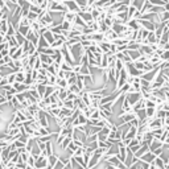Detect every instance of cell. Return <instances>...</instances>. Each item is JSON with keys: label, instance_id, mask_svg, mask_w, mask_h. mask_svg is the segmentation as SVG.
I'll return each mask as SVG.
<instances>
[{"label": "cell", "instance_id": "obj_1", "mask_svg": "<svg viewBox=\"0 0 169 169\" xmlns=\"http://www.w3.org/2000/svg\"><path fill=\"white\" fill-rule=\"evenodd\" d=\"M49 166V163H48V157L45 156H38L36 159V165H35V169H48Z\"/></svg>", "mask_w": 169, "mask_h": 169}, {"label": "cell", "instance_id": "obj_2", "mask_svg": "<svg viewBox=\"0 0 169 169\" xmlns=\"http://www.w3.org/2000/svg\"><path fill=\"white\" fill-rule=\"evenodd\" d=\"M103 160V156H99V155H95L93 153V156H91L90 161H89V165H87V169H95L98 165L100 164V161Z\"/></svg>", "mask_w": 169, "mask_h": 169}, {"label": "cell", "instance_id": "obj_3", "mask_svg": "<svg viewBox=\"0 0 169 169\" xmlns=\"http://www.w3.org/2000/svg\"><path fill=\"white\" fill-rule=\"evenodd\" d=\"M125 97L128 99L129 104H131V106H135V104L141 99V93H132V94H127Z\"/></svg>", "mask_w": 169, "mask_h": 169}, {"label": "cell", "instance_id": "obj_4", "mask_svg": "<svg viewBox=\"0 0 169 169\" xmlns=\"http://www.w3.org/2000/svg\"><path fill=\"white\" fill-rule=\"evenodd\" d=\"M104 163L106 164H110V165H114L115 168H118L119 166V164L122 163L119 159H118V156H108V157H104Z\"/></svg>", "mask_w": 169, "mask_h": 169}, {"label": "cell", "instance_id": "obj_5", "mask_svg": "<svg viewBox=\"0 0 169 169\" xmlns=\"http://www.w3.org/2000/svg\"><path fill=\"white\" fill-rule=\"evenodd\" d=\"M155 160H156V156L153 155V152H148V153H145L144 156L140 159V161H143V163H147L149 164V165H152V164L155 163Z\"/></svg>", "mask_w": 169, "mask_h": 169}, {"label": "cell", "instance_id": "obj_6", "mask_svg": "<svg viewBox=\"0 0 169 169\" xmlns=\"http://www.w3.org/2000/svg\"><path fill=\"white\" fill-rule=\"evenodd\" d=\"M148 152H151V151H149V147H148L147 144H144V143H143V144H141V147H140V149H139L138 152H136V153L134 155V156L136 157V159H139V160H140L141 157L144 156L145 153H148Z\"/></svg>", "mask_w": 169, "mask_h": 169}, {"label": "cell", "instance_id": "obj_7", "mask_svg": "<svg viewBox=\"0 0 169 169\" xmlns=\"http://www.w3.org/2000/svg\"><path fill=\"white\" fill-rule=\"evenodd\" d=\"M139 7L138 5H129L128 10H127V15H128V21L129 20H134L135 16H136V13L139 12Z\"/></svg>", "mask_w": 169, "mask_h": 169}, {"label": "cell", "instance_id": "obj_8", "mask_svg": "<svg viewBox=\"0 0 169 169\" xmlns=\"http://www.w3.org/2000/svg\"><path fill=\"white\" fill-rule=\"evenodd\" d=\"M75 17H77V13H75V12H72V11H67V12H65V13L62 15L63 21H69V22H72V24H74Z\"/></svg>", "mask_w": 169, "mask_h": 169}, {"label": "cell", "instance_id": "obj_9", "mask_svg": "<svg viewBox=\"0 0 169 169\" xmlns=\"http://www.w3.org/2000/svg\"><path fill=\"white\" fill-rule=\"evenodd\" d=\"M25 78H27V73H25L24 70L16 73V82H17V83H24Z\"/></svg>", "mask_w": 169, "mask_h": 169}, {"label": "cell", "instance_id": "obj_10", "mask_svg": "<svg viewBox=\"0 0 169 169\" xmlns=\"http://www.w3.org/2000/svg\"><path fill=\"white\" fill-rule=\"evenodd\" d=\"M153 165L156 166L157 169H165V160H164L163 157H156Z\"/></svg>", "mask_w": 169, "mask_h": 169}, {"label": "cell", "instance_id": "obj_11", "mask_svg": "<svg viewBox=\"0 0 169 169\" xmlns=\"http://www.w3.org/2000/svg\"><path fill=\"white\" fill-rule=\"evenodd\" d=\"M161 147H164V144L161 143L160 140H153L152 141V144L149 145V151L151 152H155L156 149H159V148H161Z\"/></svg>", "mask_w": 169, "mask_h": 169}, {"label": "cell", "instance_id": "obj_12", "mask_svg": "<svg viewBox=\"0 0 169 169\" xmlns=\"http://www.w3.org/2000/svg\"><path fill=\"white\" fill-rule=\"evenodd\" d=\"M118 159H119L122 163H124L125 159H127V148H120V147H119V153H118Z\"/></svg>", "mask_w": 169, "mask_h": 169}, {"label": "cell", "instance_id": "obj_13", "mask_svg": "<svg viewBox=\"0 0 169 169\" xmlns=\"http://www.w3.org/2000/svg\"><path fill=\"white\" fill-rule=\"evenodd\" d=\"M42 37H44L45 40H46L48 42H49V45H50V44H53V42H54V35H53V33H52L50 31H46V32H45L44 35H42Z\"/></svg>", "mask_w": 169, "mask_h": 169}, {"label": "cell", "instance_id": "obj_14", "mask_svg": "<svg viewBox=\"0 0 169 169\" xmlns=\"http://www.w3.org/2000/svg\"><path fill=\"white\" fill-rule=\"evenodd\" d=\"M7 44H8V48H10V49H11V48H19V42H17V40H16L15 36L8 38Z\"/></svg>", "mask_w": 169, "mask_h": 169}, {"label": "cell", "instance_id": "obj_15", "mask_svg": "<svg viewBox=\"0 0 169 169\" xmlns=\"http://www.w3.org/2000/svg\"><path fill=\"white\" fill-rule=\"evenodd\" d=\"M74 24L81 27V28H86V27H87V24L83 21V19H82L79 15H77V17H75V20H74Z\"/></svg>", "mask_w": 169, "mask_h": 169}, {"label": "cell", "instance_id": "obj_16", "mask_svg": "<svg viewBox=\"0 0 169 169\" xmlns=\"http://www.w3.org/2000/svg\"><path fill=\"white\" fill-rule=\"evenodd\" d=\"M127 49L128 50H140V44L136 42V41H129V44L127 45Z\"/></svg>", "mask_w": 169, "mask_h": 169}, {"label": "cell", "instance_id": "obj_17", "mask_svg": "<svg viewBox=\"0 0 169 169\" xmlns=\"http://www.w3.org/2000/svg\"><path fill=\"white\" fill-rule=\"evenodd\" d=\"M17 32H19L21 36H24V37H27V35H28L29 32H31V27H24V25H21L19 29H17Z\"/></svg>", "mask_w": 169, "mask_h": 169}, {"label": "cell", "instance_id": "obj_18", "mask_svg": "<svg viewBox=\"0 0 169 169\" xmlns=\"http://www.w3.org/2000/svg\"><path fill=\"white\" fill-rule=\"evenodd\" d=\"M5 78H7V81H8V84H13L16 82V72H12V73H10V74H7Z\"/></svg>", "mask_w": 169, "mask_h": 169}, {"label": "cell", "instance_id": "obj_19", "mask_svg": "<svg viewBox=\"0 0 169 169\" xmlns=\"http://www.w3.org/2000/svg\"><path fill=\"white\" fill-rule=\"evenodd\" d=\"M49 42H48L46 40H45L42 36H40V44H38V49H46V48H49Z\"/></svg>", "mask_w": 169, "mask_h": 169}, {"label": "cell", "instance_id": "obj_20", "mask_svg": "<svg viewBox=\"0 0 169 169\" xmlns=\"http://www.w3.org/2000/svg\"><path fill=\"white\" fill-rule=\"evenodd\" d=\"M13 147H15V149H22V148H27V144L25 143H22V141L20 140H16L15 143H13Z\"/></svg>", "mask_w": 169, "mask_h": 169}, {"label": "cell", "instance_id": "obj_21", "mask_svg": "<svg viewBox=\"0 0 169 169\" xmlns=\"http://www.w3.org/2000/svg\"><path fill=\"white\" fill-rule=\"evenodd\" d=\"M45 91H46V86H45V84H38L37 86V93L40 94L41 98H44Z\"/></svg>", "mask_w": 169, "mask_h": 169}, {"label": "cell", "instance_id": "obj_22", "mask_svg": "<svg viewBox=\"0 0 169 169\" xmlns=\"http://www.w3.org/2000/svg\"><path fill=\"white\" fill-rule=\"evenodd\" d=\"M27 165L35 169V165H36V157L31 155V156H29V159H28V161H27Z\"/></svg>", "mask_w": 169, "mask_h": 169}, {"label": "cell", "instance_id": "obj_23", "mask_svg": "<svg viewBox=\"0 0 169 169\" xmlns=\"http://www.w3.org/2000/svg\"><path fill=\"white\" fill-rule=\"evenodd\" d=\"M160 58H161L163 62H169V50H164L161 56H160Z\"/></svg>", "mask_w": 169, "mask_h": 169}, {"label": "cell", "instance_id": "obj_24", "mask_svg": "<svg viewBox=\"0 0 169 169\" xmlns=\"http://www.w3.org/2000/svg\"><path fill=\"white\" fill-rule=\"evenodd\" d=\"M145 108H156V104H155V102L148 99V100H145Z\"/></svg>", "mask_w": 169, "mask_h": 169}, {"label": "cell", "instance_id": "obj_25", "mask_svg": "<svg viewBox=\"0 0 169 169\" xmlns=\"http://www.w3.org/2000/svg\"><path fill=\"white\" fill-rule=\"evenodd\" d=\"M77 149H78V147L75 145L74 141H72V143H70V145H69V148H67V151H69V152H72V153H74Z\"/></svg>", "mask_w": 169, "mask_h": 169}, {"label": "cell", "instance_id": "obj_26", "mask_svg": "<svg viewBox=\"0 0 169 169\" xmlns=\"http://www.w3.org/2000/svg\"><path fill=\"white\" fill-rule=\"evenodd\" d=\"M140 147H141V145H135V147H131V148H128V149L129 151H131V152H132V153H136V152H138V151L139 149H140Z\"/></svg>", "mask_w": 169, "mask_h": 169}, {"label": "cell", "instance_id": "obj_27", "mask_svg": "<svg viewBox=\"0 0 169 169\" xmlns=\"http://www.w3.org/2000/svg\"><path fill=\"white\" fill-rule=\"evenodd\" d=\"M118 169H128V168L125 166V164H124V163H120V164H119V166H118Z\"/></svg>", "mask_w": 169, "mask_h": 169}, {"label": "cell", "instance_id": "obj_28", "mask_svg": "<svg viewBox=\"0 0 169 169\" xmlns=\"http://www.w3.org/2000/svg\"><path fill=\"white\" fill-rule=\"evenodd\" d=\"M164 11H165V12H169V3H166L165 5H164Z\"/></svg>", "mask_w": 169, "mask_h": 169}, {"label": "cell", "instance_id": "obj_29", "mask_svg": "<svg viewBox=\"0 0 169 169\" xmlns=\"http://www.w3.org/2000/svg\"><path fill=\"white\" fill-rule=\"evenodd\" d=\"M1 153H3V148H0V157H1Z\"/></svg>", "mask_w": 169, "mask_h": 169}, {"label": "cell", "instance_id": "obj_30", "mask_svg": "<svg viewBox=\"0 0 169 169\" xmlns=\"http://www.w3.org/2000/svg\"><path fill=\"white\" fill-rule=\"evenodd\" d=\"M0 169H4V166H3V165H1V164H0Z\"/></svg>", "mask_w": 169, "mask_h": 169}, {"label": "cell", "instance_id": "obj_31", "mask_svg": "<svg viewBox=\"0 0 169 169\" xmlns=\"http://www.w3.org/2000/svg\"><path fill=\"white\" fill-rule=\"evenodd\" d=\"M0 164H1V159H0Z\"/></svg>", "mask_w": 169, "mask_h": 169}, {"label": "cell", "instance_id": "obj_32", "mask_svg": "<svg viewBox=\"0 0 169 169\" xmlns=\"http://www.w3.org/2000/svg\"><path fill=\"white\" fill-rule=\"evenodd\" d=\"M15 169H19V168H15Z\"/></svg>", "mask_w": 169, "mask_h": 169}]
</instances>
